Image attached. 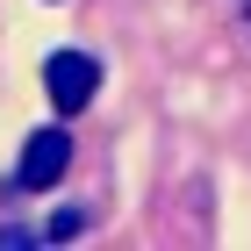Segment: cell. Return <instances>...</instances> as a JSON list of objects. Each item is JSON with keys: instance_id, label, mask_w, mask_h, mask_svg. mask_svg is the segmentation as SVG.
Masks as SVG:
<instances>
[{"instance_id": "7a4b0ae2", "label": "cell", "mask_w": 251, "mask_h": 251, "mask_svg": "<svg viewBox=\"0 0 251 251\" xmlns=\"http://www.w3.org/2000/svg\"><path fill=\"white\" fill-rule=\"evenodd\" d=\"M65 165H72V136L65 129H36L29 144H22V187H58L65 179Z\"/></svg>"}, {"instance_id": "277c9868", "label": "cell", "mask_w": 251, "mask_h": 251, "mask_svg": "<svg viewBox=\"0 0 251 251\" xmlns=\"http://www.w3.org/2000/svg\"><path fill=\"white\" fill-rule=\"evenodd\" d=\"M244 29H251V0H244Z\"/></svg>"}, {"instance_id": "3957f363", "label": "cell", "mask_w": 251, "mask_h": 251, "mask_svg": "<svg viewBox=\"0 0 251 251\" xmlns=\"http://www.w3.org/2000/svg\"><path fill=\"white\" fill-rule=\"evenodd\" d=\"M79 230H86V208H58L50 215V244H72Z\"/></svg>"}, {"instance_id": "6da1fadb", "label": "cell", "mask_w": 251, "mask_h": 251, "mask_svg": "<svg viewBox=\"0 0 251 251\" xmlns=\"http://www.w3.org/2000/svg\"><path fill=\"white\" fill-rule=\"evenodd\" d=\"M43 94H50L58 115H79V108L100 94V58H86V50H58V58L43 65Z\"/></svg>"}]
</instances>
